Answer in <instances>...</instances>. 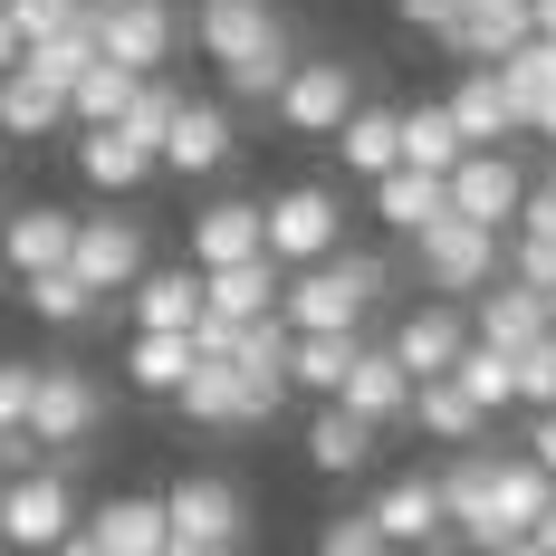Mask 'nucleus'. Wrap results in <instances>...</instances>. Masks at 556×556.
<instances>
[{
    "mask_svg": "<svg viewBox=\"0 0 556 556\" xmlns=\"http://www.w3.org/2000/svg\"><path fill=\"white\" fill-rule=\"evenodd\" d=\"M20 67H29V77H49V87H77V77L97 67V20L77 10V20L49 29V39H20Z\"/></svg>",
    "mask_w": 556,
    "mask_h": 556,
    "instance_id": "2f4dec72",
    "label": "nucleus"
},
{
    "mask_svg": "<svg viewBox=\"0 0 556 556\" xmlns=\"http://www.w3.org/2000/svg\"><path fill=\"white\" fill-rule=\"evenodd\" d=\"M97 538H106V556H164V500H106L97 518H87Z\"/></svg>",
    "mask_w": 556,
    "mask_h": 556,
    "instance_id": "f704fd0d",
    "label": "nucleus"
},
{
    "mask_svg": "<svg viewBox=\"0 0 556 556\" xmlns=\"http://www.w3.org/2000/svg\"><path fill=\"white\" fill-rule=\"evenodd\" d=\"M413 260H422V278H432L442 298H470V288H490V278H500V230L442 212V222L413 230Z\"/></svg>",
    "mask_w": 556,
    "mask_h": 556,
    "instance_id": "0eeeda50",
    "label": "nucleus"
},
{
    "mask_svg": "<svg viewBox=\"0 0 556 556\" xmlns=\"http://www.w3.org/2000/svg\"><path fill=\"white\" fill-rule=\"evenodd\" d=\"M547 470H538V460H490V547H500V538H528V528H538V508H547Z\"/></svg>",
    "mask_w": 556,
    "mask_h": 556,
    "instance_id": "4be33fe9",
    "label": "nucleus"
},
{
    "mask_svg": "<svg viewBox=\"0 0 556 556\" xmlns=\"http://www.w3.org/2000/svg\"><path fill=\"white\" fill-rule=\"evenodd\" d=\"M173 106H182V97L144 77V87L125 97V115H115V135H125V144H144V154H164V125H173ZM154 173H164V164H154Z\"/></svg>",
    "mask_w": 556,
    "mask_h": 556,
    "instance_id": "a19ab883",
    "label": "nucleus"
},
{
    "mask_svg": "<svg viewBox=\"0 0 556 556\" xmlns=\"http://www.w3.org/2000/svg\"><path fill=\"white\" fill-rule=\"evenodd\" d=\"M10 58H20V29H10V20H0V67H10Z\"/></svg>",
    "mask_w": 556,
    "mask_h": 556,
    "instance_id": "864d4df0",
    "label": "nucleus"
},
{
    "mask_svg": "<svg viewBox=\"0 0 556 556\" xmlns=\"http://www.w3.org/2000/svg\"><path fill=\"white\" fill-rule=\"evenodd\" d=\"M375 298H384V269L375 260H307L298 278H278V317L288 336H365L375 317Z\"/></svg>",
    "mask_w": 556,
    "mask_h": 556,
    "instance_id": "f257e3e1",
    "label": "nucleus"
},
{
    "mask_svg": "<svg viewBox=\"0 0 556 556\" xmlns=\"http://www.w3.org/2000/svg\"><path fill=\"white\" fill-rule=\"evenodd\" d=\"M336 230H345V212H336L327 182H288L269 212H260V250H269L278 269H307V260H327Z\"/></svg>",
    "mask_w": 556,
    "mask_h": 556,
    "instance_id": "423d86ee",
    "label": "nucleus"
},
{
    "mask_svg": "<svg viewBox=\"0 0 556 556\" xmlns=\"http://www.w3.org/2000/svg\"><path fill=\"white\" fill-rule=\"evenodd\" d=\"M442 39L470 58V67H490V58H508L518 39H528V10H508V0H460V10L442 20Z\"/></svg>",
    "mask_w": 556,
    "mask_h": 556,
    "instance_id": "aec40b11",
    "label": "nucleus"
},
{
    "mask_svg": "<svg viewBox=\"0 0 556 556\" xmlns=\"http://www.w3.org/2000/svg\"><path fill=\"white\" fill-rule=\"evenodd\" d=\"M442 115L460 125V144H508L518 135V106H508L500 67H460V87L442 97Z\"/></svg>",
    "mask_w": 556,
    "mask_h": 556,
    "instance_id": "2eb2a0df",
    "label": "nucleus"
},
{
    "mask_svg": "<svg viewBox=\"0 0 556 556\" xmlns=\"http://www.w3.org/2000/svg\"><path fill=\"white\" fill-rule=\"evenodd\" d=\"M528 460L556 480V413H538V432H528Z\"/></svg>",
    "mask_w": 556,
    "mask_h": 556,
    "instance_id": "de8ad7c7",
    "label": "nucleus"
},
{
    "mask_svg": "<svg viewBox=\"0 0 556 556\" xmlns=\"http://www.w3.org/2000/svg\"><path fill=\"white\" fill-rule=\"evenodd\" d=\"M547 327H556V288H547Z\"/></svg>",
    "mask_w": 556,
    "mask_h": 556,
    "instance_id": "5fc2aeb1",
    "label": "nucleus"
},
{
    "mask_svg": "<svg viewBox=\"0 0 556 556\" xmlns=\"http://www.w3.org/2000/svg\"><path fill=\"white\" fill-rule=\"evenodd\" d=\"M403 422H422L432 442H480V432H490V413L451 384V375H422V384H413V403H403Z\"/></svg>",
    "mask_w": 556,
    "mask_h": 556,
    "instance_id": "c85d7f7f",
    "label": "nucleus"
},
{
    "mask_svg": "<svg viewBox=\"0 0 556 556\" xmlns=\"http://www.w3.org/2000/svg\"><path fill=\"white\" fill-rule=\"evenodd\" d=\"M500 67V87H508V106H518V135H528V115L556 97V39H518L508 58H490Z\"/></svg>",
    "mask_w": 556,
    "mask_h": 556,
    "instance_id": "72a5a7b5",
    "label": "nucleus"
},
{
    "mask_svg": "<svg viewBox=\"0 0 556 556\" xmlns=\"http://www.w3.org/2000/svg\"><path fill=\"white\" fill-rule=\"evenodd\" d=\"M460 154H470V144H460V125H451L442 106H403V115H393V164H413V173H451Z\"/></svg>",
    "mask_w": 556,
    "mask_h": 556,
    "instance_id": "c756f323",
    "label": "nucleus"
},
{
    "mask_svg": "<svg viewBox=\"0 0 556 556\" xmlns=\"http://www.w3.org/2000/svg\"><path fill=\"white\" fill-rule=\"evenodd\" d=\"M508 375H518V403H528V413H556V327L528 336V345L508 355Z\"/></svg>",
    "mask_w": 556,
    "mask_h": 556,
    "instance_id": "79ce46f5",
    "label": "nucleus"
},
{
    "mask_svg": "<svg viewBox=\"0 0 556 556\" xmlns=\"http://www.w3.org/2000/svg\"><path fill=\"white\" fill-rule=\"evenodd\" d=\"M250 538V508L230 480H182L164 490V556H240Z\"/></svg>",
    "mask_w": 556,
    "mask_h": 556,
    "instance_id": "f03ea898",
    "label": "nucleus"
},
{
    "mask_svg": "<svg viewBox=\"0 0 556 556\" xmlns=\"http://www.w3.org/2000/svg\"><path fill=\"white\" fill-rule=\"evenodd\" d=\"M442 518H451V538H470V547H490V451H460L442 480Z\"/></svg>",
    "mask_w": 556,
    "mask_h": 556,
    "instance_id": "cd10ccee",
    "label": "nucleus"
},
{
    "mask_svg": "<svg viewBox=\"0 0 556 556\" xmlns=\"http://www.w3.org/2000/svg\"><path fill=\"white\" fill-rule=\"evenodd\" d=\"M77 182L87 192H135V182H154V154L125 144L115 125H77Z\"/></svg>",
    "mask_w": 556,
    "mask_h": 556,
    "instance_id": "412c9836",
    "label": "nucleus"
},
{
    "mask_svg": "<svg viewBox=\"0 0 556 556\" xmlns=\"http://www.w3.org/2000/svg\"><path fill=\"white\" fill-rule=\"evenodd\" d=\"M317 556H393V547H384L375 518H327V528H317Z\"/></svg>",
    "mask_w": 556,
    "mask_h": 556,
    "instance_id": "c03bdc74",
    "label": "nucleus"
},
{
    "mask_svg": "<svg viewBox=\"0 0 556 556\" xmlns=\"http://www.w3.org/2000/svg\"><path fill=\"white\" fill-rule=\"evenodd\" d=\"M20 298H29L39 327H87V317H97V288L67 269V260H58V269H29V278H20Z\"/></svg>",
    "mask_w": 556,
    "mask_h": 556,
    "instance_id": "c9c22d12",
    "label": "nucleus"
},
{
    "mask_svg": "<svg viewBox=\"0 0 556 556\" xmlns=\"http://www.w3.org/2000/svg\"><path fill=\"white\" fill-rule=\"evenodd\" d=\"M202 307H212V317H230V327H240V317H269V307H278V260L260 250V260L202 269Z\"/></svg>",
    "mask_w": 556,
    "mask_h": 556,
    "instance_id": "b1692460",
    "label": "nucleus"
},
{
    "mask_svg": "<svg viewBox=\"0 0 556 556\" xmlns=\"http://www.w3.org/2000/svg\"><path fill=\"white\" fill-rule=\"evenodd\" d=\"M135 87H144V77H135V67H115V58H97V67H87V77H77V87H67V125H115V115H125V97H135Z\"/></svg>",
    "mask_w": 556,
    "mask_h": 556,
    "instance_id": "ea45409f",
    "label": "nucleus"
},
{
    "mask_svg": "<svg viewBox=\"0 0 556 556\" xmlns=\"http://www.w3.org/2000/svg\"><path fill=\"white\" fill-rule=\"evenodd\" d=\"M192 39L212 49V67H240V58H288V29H278L269 0H202Z\"/></svg>",
    "mask_w": 556,
    "mask_h": 556,
    "instance_id": "9b49d317",
    "label": "nucleus"
},
{
    "mask_svg": "<svg viewBox=\"0 0 556 556\" xmlns=\"http://www.w3.org/2000/svg\"><path fill=\"white\" fill-rule=\"evenodd\" d=\"M307 460H317L327 480H355V470L375 460V422H365V413H345V403L327 393V413L307 422Z\"/></svg>",
    "mask_w": 556,
    "mask_h": 556,
    "instance_id": "bb28decb",
    "label": "nucleus"
},
{
    "mask_svg": "<svg viewBox=\"0 0 556 556\" xmlns=\"http://www.w3.org/2000/svg\"><path fill=\"white\" fill-rule=\"evenodd\" d=\"M336 403H345V413H365V422L384 432V422H403V403H413V375L393 365V345H355V365H345Z\"/></svg>",
    "mask_w": 556,
    "mask_h": 556,
    "instance_id": "ddd939ff",
    "label": "nucleus"
},
{
    "mask_svg": "<svg viewBox=\"0 0 556 556\" xmlns=\"http://www.w3.org/2000/svg\"><path fill=\"white\" fill-rule=\"evenodd\" d=\"M97 422H106V393L87 384V365H39V384H29V442L39 451H77L97 442Z\"/></svg>",
    "mask_w": 556,
    "mask_h": 556,
    "instance_id": "39448f33",
    "label": "nucleus"
},
{
    "mask_svg": "<svg viewBox=\"0 0 556 556\" xmlns=\"http://www.w3.org/2000/svg\"><path fill=\"white\" fill-rule=\"evenodd\" d=\"M508 10H528V0H508Z\"/></svg>",
    "mask_w": 556,
    "mask_h": 556,
    "instance_id": "4d7b16f0",
    "label": "nucleus"
},
{
    "mask_svg": "<svg viewBox=\"0 0 556 556\" xmlns=\"http://www.w3.org/2000/svg\"><path fill=\"white\" fill-rule=\"evenodd\" d=\"M29 384H39V365H0V432L29 422Z\"/></svg>",
    "mask_w": 556,
    "mask_h": 556,
    "instance_id": "49530a36",
    "label": "nucleus"
},
{
    "mask_svg": "<svg viewBox=\"0 0 556 556\" xmlns=\"http://www.w3.org/2000/svg\"><path fill=\"white\" fill-rule=\"evenodd\" d=\"M547 192H556V173H547Z\"/></svg>",
    "mask_w": 556,
    "mask_h": 556,
    "instance_id": "13d9d810",
    "label": "nucleus"
},
{
    "mask_svg": "<svg viewBox=\"0 0 556 556\" xmlns=\"http://www.w3.org/2000/svg\"><path fill=\"white\" fill-rule=\"evenodd\" d=\"M451 384L470 393L480 413H508V403H518V375H508V355H500V345H480V336L451 355Z\"/></svg>",
    "mask_w": 556,
    "mask_h": 556,
    "instance_id": "58836bf2",
    "label": "nucleus"
},
{
    "mask_svg": "<svg viewBox=\"0 0 556 556\" xmlns=\"http://www.w3.org/2000/svg\"><path fill=\"white\" fill-rule=\"evenodd\" d=\"M49 556H106V538H97V528H87V518H77V528H67V538H58Z\"/></svg>",
    "mask_w": 556,
    "mask_h": 556,
    "instance_id": "09e8293b",
    "label": "nucleus"
},
{
    "mask_svg": "<svg viewBox=\"0 0 556 556\" xmlns=\"http://www.w3.org/2000/svg\"><path fill=\"white\" fill-rule=\"evenodd\" d=\"M58 125H67V87L29 77V67L10 58V67H0V135H20V144H29V135H58Z\"/></svg>",
    "mask_w": 556,
    "mask_h": 556,
    "instance_id": "393cba45",
    "label": "nucleus"
},
{
    "mask_svg": "<svg viewBox=\"0 0 556 556\" xmlns=\"http://www.w3.org/2000/svg\"><path fill=\"white\" fill-rule=\"evenodd\" d=\"M442 192H451V212H460V222L508 230V222H518V192H528V173L508 164L500 144H470V154L442 173Z\"/></svg>",
    "mask_w": 556,
    "mask_h": 556,
    "instance_id": "1a4fd4ad",
    "label": "nucleus"
},
{
    "mask_svg": "<svg viewBox=\"0 0 556 556\" xmlns=\"http://www.w3.org/2000/svg\"><path fill=\"white\" fill-rule=\"evenodd\" d=\"M336 164L355 173V182L393 173V106H365V97H355V115L336 125Z\"/></svg>",
    "mask_w": 556,
    "mask_h": 556,
    "instance_id": "473e14b6",
    "label": "nucleus"
},
{
    "mask_svg": "<svg viewBox=\"0 0 556 556\" xmlns=\"http://www.w3.org/2000/svg\"><path fill=\"white\" fill-rule=\"evenodd\" d=\"M182 375H192V336L135 327V345H125V384H135V393H173Z\"/></svg>",
    "mask_w": 556,
    "mask_h": 556,
    "instance_id": "e433bc0d",
    "label": "nucleus"
},
{
    "mask_svg": "<svg viewBox=\"0 0 556 556\" xmlns=\"http://www.w3.org/2000/svg\"><path fill=\"white\" fill-rule=\"evenodd\" d=\"M67 269L87 278L97 298H115V288H135V269H144V222H77V240H67Z\"/></svg>",
    "mask_w": 556,
    "mask_h": 556,
    "instance_id": "f8f14e48",
    "label": "nucleus"
},
{
    "mask_svg": "<svg viewBox=\"0 0 556 556\" xmlns=\"http://www.w3.org/2000/svg\"><path fill=\"white\" fill-rule=\"evenodd\" d=\"M77 10H87V0H0V20H10L20 39H49V29H67Z\"/></svg>",
    "mask_w": 556,
    "mask_h": 556,
    "instance_id": "37998d69",
    "label": "nucleus"
},
{
    "mask_svg": "<svg viewBox=\"0 0 556 556\" xmlns=\"http://www.w3.org/2000/svg\"><path fill=\"white\" fill-rule=\"evenodd\" d=\"M355 345H365V336H288V384L327 403V393L345 384V365H355Z\"/></svg>",
    "mask_w": 556,
    "mask_h": 556,
    "instance_id": "4c0bfd02",
    "label": "nucleus"
},
{
    "mask_svg": "<svg viewBox=\"0 0 556 556\" xmlns=\"http://www.w3.org/2000/svg\"><path fill=\"white\" fill-rule=\"evenodd\" d=\"M442 212H451L442 173H413V164L375 173V222H384V230H403V240H413V230H422V222H442Z\"/></svg>",
    "mask_w": 556,
    "mask_h": 556,
    "instance_id": "a878e982",
    "label": "nucleus"
},
{
    "mask_svg": "<svg viewBox=\"0 0 556 556\" xmlns=\"http://www.w3.org/2000/svg\"><path fill=\"white\" fill-rule=\"evenodd\" d=\"M173 403H182L202 432H250V422H269L288 393L250 384V375H240V365H222V355H192V375L173 384Z\"/></svg>",
    "mask_w": 556,
    "mask_h": 556,
    "instance_id": "20e7f679",
    "label": "nucleus"
},
{
    "mask_svg": "<svg viewBox=\"0 0 556 556\" xmlns=\"http://www.w3.org/2000/svg\"><path fill=\"white\" fill-rule=\"evenodd\" d=\"M67 528H77V490H67V470H49V460L29 470V460H20V470L0 480V547L49 556Z\"/></svg>",
    "mask_w": 556,
    "mask_h": 556,
    "instance_id": "7ed1b4c3",
    "label": "nucleus"
},
{
    "mask_svg": "<svg viewBox=\"0 0 556 556\" xmlns=\"http://www.w3.org/2000/svg\"><path fill=\"white\" fill-rule=\"evenodd\" d=\"M518 288H538V298L556 288V240H538V230H518Z\"/></svg>",
    "mask_w": 556,
    "mask_h": 556,
    "instance_id": "a18cd8bd",
    "label": "nucleus"
},
{
    "mask_svg": "<svg viewBox=\"0 0 556 556\" xmlns=\"http://www.w3.org/2000/svg\"><path fill=\"white\" fill-rule=\"evenodd\" d=\"M528 538H538V547L556 556V490H547V508H538V528H528Z\"/></svg>",
    "mask_w": 556,
    "mask_h": 556,
    "instance_id": "3c124183",
    "label": "nucleus"
},
{
    "mask_svg": "<svg viewBox=\"0 0 556 556\" xmlns=\"http://www.w3.org/2000/svg\"><path fill=\"white\" fill-rule=\"evenodd\" d=\"M154 164H164V173H192V182H202V173H222V164H230V115L182 97V106H173V125H164V154H154Z\"/></svg>",
    "mask_w": 556,
    "mask_h": 556,
    "instance_id": "4468645a",
    "label": "nucleus"
},
{
    "mask_svg": "<svg viewBox=\"0 0 556 556\" xmlns=\"http://www.w3.org/2000/svg\"><path fill=\"white\" fill-rule=\"evenodd\" d=\"M480 556H547L538 538H500V547H480Z\"/></svg>",
    "mask_w": 556,
    "mask_h": 556,
    "instance_id": "603ef678",
    "label": "nucleus"
},
{
    "mask_svg": "<svg viewBox=\"0 0 556 556\" xmlns=\"http://www.w3.org/2000/svg\"><path fill=\"white\" fill-rule=\"evenodd\" d=\"M384 345H393V365H403V375L422 384V375H451V355L470 345V327H460L451 307H413V317H403V327H393Z\"/></svg>",
    "mask_w": 556,
    "mask_h": 556,
    "instance_id": "6ab92c4d",
    "label": "nucleus"
},
{
    "mask_svg": "<svg viewBox=\"0 0 556 556\" xmlns=\"http://www.w3.org/2000/svg\"><path fill=\"white\" fill-rule=\"evenodd\" d=\"M278 125L288 135H336L345 115H355V67L345 58H288V77H278Z\"/></svg>",
    "mask_w": 556,
    "mask_h": 556,
    "instance_id": "6e6552de",
    "label": "nucleus"
},
{
    "mask_svg": "<svg viewBox=\"0 0 556 556\" xmlns=\"http://www.w3.org/2000/svg\"><path fill=\"white\" fill-rule=\"evenodd\" d=\"M230 260H260V202H212L192 222V269H230Z\"/></svg>",
    "mask_w": 556,
    "mask_h": 556,
    "instance_id": "7c9ffc66",
    "label": "nucleus"
},
{
    "mask_svg": "<svg viewBox=\"0 0 556 556\" xmlns=\"http://www.w3.org/2000/svg\"><path fill=\"white\" fill-rule=\"evenodd\" d=\"M528 39H556V0H528Z\"/></svg>",
    "mask_w": 556,
    "mask_h": 556,
    "instance_id": "8fccbe9b",
    "label": "nucleus"
},
{
    "mask_svg": "<svg viewBox=\"0 0 556 556\" xmlns=\"http://www.w3.org/2000/svg\"><path fill=\"white\" fill-rule=\"evenodd\" d=\"M365 518L384 528V547H432V538H451V518H442V490H432V480H384Z\"/></svg>",
    "mask_w": 556,
    "mask_h": 556,
    "instance_id": "f3484780",
    "label": "nucleus"
},
{
    "mask_svg": "<svg viewBox=\"0 0 556 556\" xmlns=\"http://www.w3.org/2000/svg\"><path fill=\"white\" fill-rule=\"evenodd\" d=\"M202 317V269H135V327H164V336H192Z\"/></svg>",
    "mask_w": 556,
    "mask_h": 556,
    "instance_id": "5701e85b",
    "label": "nucleus"
},
{
    "mask_svg": "<svg viewBox=\"0 0 556 556\" xmlns=\"http://www.w3.org/2000/svg\"><path fill=\"white\" fill-rule=\"evenodd\" d=\"M470 298H480V317H470V336H480V345H500V355H518V345H528V336H547V298H538V288H518V278H490V288H470Z\"/></svg>",
    "mask_w": 556,
    "mask_h": 556,
    "instance_id": "a211bd4d",
    "label": "nucleus"
},
{
    "mask_svg": "<svg viewBox=\"0 0 556 556\" xmlns=\"http://www.w3.org/2000/svg\"><path fill=\"white\" fill-rule=\"evenodd\" d=\"M87 20H97V58L135 67V77H154V67L173 58V39H182L164 0H115V10H87Z\"/></svg>",
    "mask_w": 556,
    "mask_h": 556,
    "instance_id": "9d476101",
    "label": "nucleus"
},
{
    "mask_svg": "<svg viewBox=\"0 0 556 556\" xmlns=\"http://www.w3.org/2000/svg\"><path fill=\"white\" fill-rule=\"evenodd\" d=\"M67 240H77V212H58V202H29V212H0V260L29 278V269H58L67 260Z\"/></svg>",
    "mask_w": 556,
    "mask_h": 556,
    "instance_id": "dca6fc26",
    "label": "nucleus"
},
{
    "mask_svg": "<svg viewBox=\"0 0 556 556\" xmlns=\"http://www.w3.org/2000/svg\"><path fill=\"white\" fill-rule=\"evenodd\" d=\"M87 10H115V0H87Z\"/></svg>",
    "mask_w": 556,
    "mask_h": 556,
    "instance_id": "6e6d98bb",
    "label": "nucleus"
}]
</instances>
